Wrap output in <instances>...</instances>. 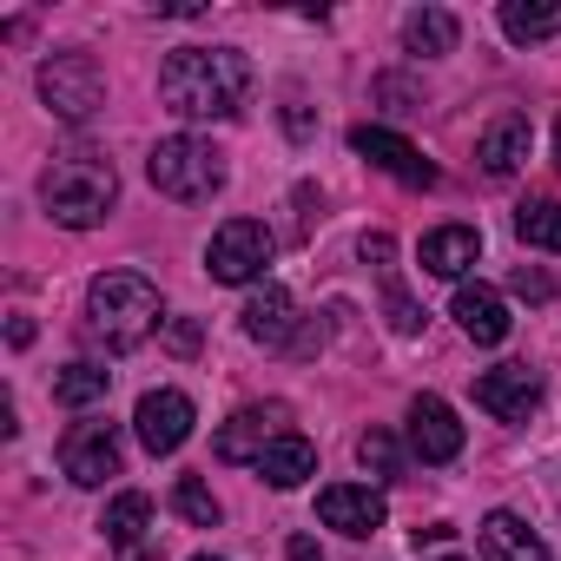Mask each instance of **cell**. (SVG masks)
<instances>
[{
    "mask_svg": "<svg viewBox=\"0 0 561 561\" xmlns=\"http://www.w3.org/2000/svg\"><path fill=\"white\" fill-rule=\"evenodd\" d=\"M251 93V60L238 47H179L159 67V100L179 119H231Z\"/></svg>",
    "mask_w": 561,
    "mask_h": 561,
    "instance_id": "cell-1",
    "label": "cell"
},
{
    "mask_svg": "<svg viewBox=\"0 0 561 561\" xmlns=\"http://www.w3.org/2000/svg\"><path fill=\"white\" fill-rule=\"evenodd\" d=\"M113 198H119V172H113L106 152L73 146V152H60V159L41 172V205H47V218L67 225V231H93V225L113 211Z\"/></svg>",
    "mask_w": 561,
    "mask_h": 561,
    "instance_id": "cell-2",
    "label": "cell"
},
{
    "mask_svg": "<svg viewBox=\"0 0 561 561\" xmlns=\"http://www.w3.org/2000/svg\"><path fill=\"white\" fill-rule=\"evenodd\" d=\"M159 331V291L139 271H100L87 285V337L100 351H139Z\"/></svg>",
    "mask_w": 561,
    "mask_h": 561,
    "instance_id": "cell-3",
    "label": "cell"
},
{
    "mask_svg": "<svg viewBox=\"0 0 561 561\" xmlns=\"http://www.w3.org/2000/svg\"><path fill=\"white\" fill-rule=\"evenodd\" d=\"M146 179H152L165 198H179V205H205L211 192H225V159H218L205 139L172 133V139H159V146H152Z\"/></svg>",
    "mask_w": 561,
    "mask_h": 561,
    "instance_id": "cell-4",
    "label": "cell"
},
{
    "mask_svg": "<svg viewBox=\"0 0 561 561\" xmlns=\"http://www.w3.org/2000/svg\"><path fill=\"white\" fill-rule=\"evenodd\" d=\"M41 100H47V113L67 119V126L93 119L100 100H106V73H100V60H93V54H54V60L41 67Z\"/></svg>",
    "mask_w": 561,
    "mask_h": 561,
    "instance_id": "cell-5",
    "label": "cell"
},
{
    "mask_svg": "<svg viewBox=\"0 0 561 561\" xmlns=\"http://www.w3.org/2000/svg\"><path fill=\"white\" fill-rule=\"evenodd\" d=\"M271 251H277V238L257 218H225L211 231V244H205V271L218 277V285H251V277H264Z\"/></svg>",
    "mask_w": 561,
    "mask_h": 561,
    "instance_id": "cell-6",
    "label": "cell"
},
{
    "mask_svg": "<svg viewBox=\"0 0 561 561\" xmlns=\"http://www.w3.org/2000/svg\"><path fill=\"white\" fill-rule=\"evenodd\" d=\"M285 423H291L285 403H251V410H238V416L211 436V456H218V462H257L277 436H291Z\"/></svg>",
    "mask_w": 561,
    "mask_h": 561,
    "instance_id": "cell-7",
    "label": "cell"
},
{
    "mask_svg": "<svg viewBox=\"0 0 561 561\" xmlns=\"http://www.w3.org/2000/svg\"><path fill=\"white\" fill-rule=\"evenodd\" d=\"M351 152L370 159L377 172H390V179L410 185V192H430V185H436V165H430L410 139H397L390 126H357V133H351Z\"/></svg>",
    "mask_w": 561,
    "mask_h": 561,
    "instance_id": "cell-8",
    "label": "cell"
},
{
    "mask_svg": "<svg viewBox=\"0 0 561 561\" xmlns=\"http://www.w3.org/2000/svg\"><path fill=\"white\" fill-rule=\"evenodd\" d=\"M119 430L113 423H73L67 443H60V469L80 482V489H100L106 476H119Z\"/></svg>",
    "mask_w": 561,
    "mask_h": 561,
    "instance_id": "cell-9",
    "label": "cell"
},
{
    "mask_svg": "<svg viewBox=\"0 0 561 561\" xmlns=\"http://www.w3.org/2000/svg\"><path fill=\"white\" fill-rule=\"evenodd\" d=\"M192 423H198V410H192L185 390H146L139 410H133V430H139V443H146L152 456H172V449L192 436Z\"/></svg>",
    "mask_w": 561,
    "mask_h": 561,
    "instance_id": "cell-10",
    "label": "cell"
},
{
    "mask_svg": "<svg viewBox=\"0 0 561 561\" xmlns=\"http://www.w3.org/2000/svg\"><path fill=\"white\" fill-rule=\"evenodd\" d=\"M476 403L489 416H502V423H528L541 410V377L528 364H495V370L476 377Z\"/></svg>",
    "mask_w": 561,
    "mask_h": 561,
    "instance_id": "cell-11",
    "label": "cell"
},
{
    "mask_svg": "<svg viewBox=\"0 0 561 561\" xmlns=\"http://www.w3.org/2000/svg\"><path fill=\"white\" fill-rule=\"evenodd\" d=\"M318 515H324V528H337V535H377L383 528V495L370 489V482H331L324 495H318Z\"/></svg>",
    "mask_w": 561,
    "mask_h": 561,
    "instance_id": "cell-12",
    "label": "cell"
},
{
    "mask_svg": "<svg viewBox=\"0 0 561 561\" xmlns=\"http://www.w3.org/2000/svg\"><path fill=\"white\" fill-rule=\"evenodd\" d=\"M410 449L423 462H456L462 456V423L443 397H416L410 403Z\"/></svg>",
    "mask_w": 561,
    "mask_h": 561,
    "instance_id": "cell-13",
    "label": "cell"
},
{
    "mask_svg": "<svg viewBox=\"0 0 561 561\" xmlns=\"http://www.w3.org/2000/svg\"><path fill=\"white\" fill-rule=\"evenodd\" d=\"M291 331H298V305H291L285 285L251 291V305H244V337H251V344H264V351H291V344H298Z\"/></svg>",
    "mask_w": 561,
    "mask_h": 561,
    "instance_id": "cell-14",
    "label": "cell"
},
{
    "mask_svg": "<svg viewBox=\"0 0 561 561\" xmlns=\"http://www.w3.org/2000/svg\"><path fill=\"white\" fill-rule=\"evenodd\" d=\"M528 146H535V126H528V113H502L482 139H476V165L489 172V179H508L522 159H528Z\"/></svg>",
    "mask_w": 561,
    "mask_h": 561,
    "instance_id": "cell-15",
    "label": "cell"
},
{
    "mask_svg": "<svg viewBox=\"0 0 561 561\" xmlns=\"http://www.w3.org/2000/svg\"><path fill=\"white\" fill-rule=\"evenodd\" d=\"M449 318L462 324L469 344H502V337H508V305H502V291H489V285H462L456 305H449Z\"/></svg>",
    "mask_w": 561,
    "mask_h": 561,
    "instance_id": "cell-16",
    "label": "cell"
},
{
    "mask_svg": "<svg viewBox=\"0 0 561 561\" xmlns=\"http://www.w3.org/2000/svg\"><path fill=\"white\" fill-rule=\"evenodd\" d=\"M476 541H482V554H489V561H548V541H541L522 515H508V508L482 515Z\"/></svg>",
    "mask_w": 561,
    "mask_h": 561,
    "instance_id": "cell-17",
    "label": "cell"
},
{
    "mask_svg": "<svg viewBox=\"0 0 561 561\" xmlns=\"http://www.w3.org/2000/svg\"><path fill=\"white\" fill-rule=\"evenodd\" d=\"M476 257H482V231L476 225H436L423 238V271L430 277H462Z\"/></svg>",
    "mask_w": 561,
    "mask_h": 561,
    "instance_id": "cell-18",
    "label": "cell"
},
{
    "mask_svg": "<svg viewBox=\"0 0 561 561\" xmlns=\"http://www.w3.org/2000/svg\"><path fill=\"white\" fill-rule=\"evenodd\" d=\"M257 476H264L271 489H298V482H311V476H318V449L291 430V436H277V443L257 456Z\"/></svg>",
    "mask_w": 561,
    "mask_h": 561,
    "instance_id": "cell-19",
    "label": "cell"
},
{
    "mask_svg": "<svg viewBox=\"0 0 561 561\" xmlns=\"http://www.w3.org/2000/svg\"><path fill=\"white\" fill-rule=\"evenodd\" d=\"M502 34H508L515 47L554 41V34H561V0H502Z\"/></svg>",
    "mask_w": 561,
    "mask_h": 561,
    "instance_id": "cell-20",
    "label": "cell"
},
{
    "mask_svg": "<svg viewBox=\"0 0 561 561\" xmlns=\"http://www.w3.org/2000/svg\"><path fill=\"white\" fill-rule=\"evenodd\" d=\"M456 14L449 8H416V14H403V47L410 54H423V60H443V54H456Z\"/></svg>",
    "mask_w": 561,
    "mask_h": 561,
    "instance_id": "cell-21",
    "label": "cell"
},
{
    "mask_svg": "<svg viewBox=\"0 0 561 561\" xmlns=\"http://www.w3.org/2000/svg\"><path fill=\"white\" fill-rule=\"evenodd\" d=\"M146 522H152V502H146L139 489L113 495V502H106V515H100V528H106V541H113V548H133V541L146 535Z\"/></svg>",
    "mask_w": 561,
    "mask_h": 561,
    "instance_id": "cell-22",
    "label": "cell"
},
{
    "mask_svg": "<svg viewBox=\"0 0 561 561\" xmlns=\"http://www.w3.org/2000/svg\"><path fill=\"white\" fill-rule=\"evenodd\" d=\"M106 383H113V370H100V364H67V370L54 377V403H67V410H93V403L106 397Z\"/></svg>",
    "mask_w": 561,
    "mask_h": 561,
    "instance_id": "cell-23",
    "label": "cell"
},
{
    "mask_svg": "<svg viewBox=\"0 0 561 561\" xmlns=\"http://www.w3.org/2000/svg\"><path fill=\"white\" fill-rule=\"evenodd\" d=\"M515 238L535 244V251H561V205L554 198H535L515 211Z\"/></svg>",
    "mask_w": 561,
    "mask_h": 561,
    "instance_id": "cell-24",
    "label": "cell"
},
{
    "mask_svg": "<svg viewBox=\"0 0 561 561\" xmlns=\"http://www.w3.org/2000/svg\"><path fill=\"white\" fill-rule=\"evenodd\" d=\"M357 462H364L377 482H397V476H403V449H397L390 430H364V436H357Z\"/></svg>",
    "mask_w": 561,
    "mask_h": 561,
    "instance_id": "cell-25",
    "label": "cell"
},
{
    "mask_svg": "<svg viewBox=\"0 0 561 561\" xmlns=\"http://www.w3.org/2000/svg\"><path fill=\"white\" fill-rule=\"evenodd\" d=\"M172 508H179L192 528H211V522H218V495H211L198 476H179V489H172Z\"/></svg>",
    "mask_w": 561,
    "mask_h": 561,
    "instance_id": "cell-26",
    "label": "cell"
},
{
    "mask_svg": "<svg viewBox=\"0 0 561 561\" xmlns=\"http://www.w3.org/2000/svg\"><path fill=\"white\" fill-rule=\"evenodd\" d=\"M508 291H515V298H528V305H548V298H554V277H548L541 264H515Z\"/></svg>",
    "mask_w": 561,
    "mask_h": 561,
    "instance_id": "cell-27",
    "label": "cell"
},
{
    "mask_svg": "<svg viewBox=\"0 0 561 561\" xmlns=\"http://www.w3.org/2000/svg\"><path fill=\"white\" fill-rule=\"evenodd\" d=\"M383 305H390V331H403V337H416V331H423V311H416L397 285H390V298H383Z\"/></svg>",
    "mask_w": 561,
    "mask_h": 561,
    "instance_id": "cell-28",
    "label": "cell"
},
{
    "mask_svg": "<svg viewBox=\"0 0 561 561\" xmlns=\"http://www.w3.org/2000/svg\"><path fill=\"white\" fill-rule=\"evenodd\" d=\"M165 351H172V357H192V351H198V324H192V318H172V324H165Z\"/></svg>",
    "mask_w": 561,
    "mask_h": 561,
    "instance_id": "cell-29",
    "label": "cell"
},
{
    "mask_svg": "<svg viewBox=\"0 0 561 561\" xmlns=\"http://www.w3.org/2000/svg\"><path fill=\"white\" fill-rule=\"evenodd\" d=\"M364 257H370V264H390V257H397V244H390L383 231H370V238H364Z\"/></svg>",
    "mask_w": 561,
    "mask_h": 561,
    "instance_id": "cell-30",
    "label": "cell"
},
{
    "mask_svg": "<svg viewBox=\"0 0 561 561\" xmlns=\"http://www.w3.org/2000/svg\"><path fill=\"white\" fill-rule=\"evenodd\" d=\"M291 561H324V548L311 535H291Z\"/></svg>",
    "mask_w": 561,
    "mask_h": 561,
    "instance_id": "cell-31",
    "label": "cell"
},
{
    "mask_svg": "<svg viewBox=\"0 0 561 561\" xmlns=\"http://www.w3.org/2000/svg\"><path fill=\"white\" fill-rule=\"evenodd\" d=\"M443 561H462V554H443Z\"/></svg>",
    "mask_w": 561,
    "mask_h": 561,
    "instance_id": "cell-32",
    "label": "cell"
},
{
    "mask_svg": "<svg viewBox=\"0 0 561 561\" xmlns=\"http://www.w3.org/2000/svg\"><path fill=\"white\" fill-rule=\"evenodd\" d=\"M192 561H211V554H192Z\"/></svg>",
    "mask_w": 561,
    "mask_h": 561,
    "instance_id": "cell-33",
    "label": "cell"
}]
</instances>
